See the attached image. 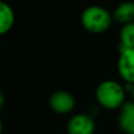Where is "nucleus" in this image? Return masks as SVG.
I'll return each instance as SVG.
<instances>
[{
	"mask_svg": "<svg viewBox=\"0 0 134 134\" xmlns=\"http://www.w3.org/2000/svg\"><path fill=\"white\" fill-rule=\"evenodd\" d=\"M98 104L106 109H119L126 101V92L121 83L115 80H105L99 83L95 91Z\"/></svg>",
	"mask_w": 134,
	"mask_h": 134,
	"instance_id": "nucleus-1",
	"label": "nucleus"
},
{
	"mask_svg": "<svg viewBox=\"0 0 134 134\" xmlns=\"http://www.w3.org/2000/svg\"><path fill=\"white\" fill-rule=\"evenodd\" d=\"M80 20L81 25L86 31L93 34H101L111 27L113 18L105 7L92 5L83 9Z\"/></svg>",
	"mask_w": 134,
	"mask_h": 134,
	"instance_id": "nucleus-2",
	"label": "nucleus"
},
{
	"mask_svg": "<svg viewBox=\"0 0 134 134\" xmlns=\"http://www.w3.org/2000/svg\"><path fill=\"white\" fill-rule=\"evenodd\" d=\"M118 72L121 79L130 85L134 83V48H120Z\"/></svg>",
	"mask_w": 134,
	"mask_h": 134,
	"instance_id": "nucleus-3",
	"label": "nucleus"
},
{
	"mask_svg": "<svg viewBox=\"0 0 134 134\" xmlns=\"http://www.w3.org/2000/svg\"><path fill=\"white\" fill-rule=\"evenodd\" d=\"M66 128L68 134H94L95 122L91 115L79 113L69 119Z\"/></svg>",
	"mask_w": 134,
	"mask_h": 134,
	"instance_id": "nucleus-4",
	"label": "nucleus"
},
{
	"mask_svg": "<svg viewBox=\"0 0 134 134\" xmlns=\"http://www.w3.org/2000/svg\"><path fill=\"white\" fill-rule=\"evenodd\" d=\"M49 107L58 114H67L75 107V99L69 92L57 91L49 97Z\"/></svg>",
	"mask_w": 134,
	"mask_h": 134,
	"instance_id": "nucleus-5",
	"label": "nucleus"
},
{
	"mask_svg": "<svg viewBox=\"0 0 134 134\" xmlns=\"http://www.w3.org/2000/svg\"><path fill=\"white\" fill-rule=\"evenodd\" d=\"M119 127L125 134H134V101H125L120 107Z\"/></svg>",
	"mask_w": 134,
	"mask_h": 134,
	"instance_id": "nucleus-6",
	"label": "nucleus"
},
{
	"mask_svg": "<svg viewBox=\"0 0 134 134\" xmlns=\"http://www.w3.org/2000/svg\"><path fill=\"white\" fill-rule=\"evenodd\" d=\"M112 18L121 25L134 21V1H124L119 4L112 14Z\"/></svg>",
	"mask_w": 134,
	"mask_h": 134,
	"instance_id": "nucleus-7",
	"label": "nucleus"
},
{
	"mask_svg": "<svg viewBox=\"0 0 134 134\" xmlns=\"http://www.w3.org/2000/svg\"><path fill=\"white\" fill-rule=\"evenodd\" d=\"M15 15L14 11L8 4L0 1V35L6 34L14 25Z\"/></svg>",
	"mask_w": 134,
	"mask_h": 134,
	"instance_id": "nucleus-8",
	"label": "nucleus"
},
{
	"mask_svg": "<svg viewBox=\"0 0 134 134\" xmlns=\"http://www.w3.org/2000/svg\"><path fill=\"white\" fill-rule=\"evenodd\" d=\"M120 48H134V21L125 24L121 27Z\"/></svg>",
	"mask_w": 134,
	"mask_h": 134,
	"instance_id": "nucleus-9",
	"label": "nucleus"
},
{
	"mask_svg": "<svg viewBox=\"0 0 134 134\" xmlns=\"http://www.w3.org/2000/svg\"><path fill=\"white\" fill-rule=\"evenodd\" d=\"M4 105H5V97H4V94L0 92V109L4 107Z\"/></svg>",
	"mask_w": 134,
	"mask_h": 134,
	"instance_id": "nucleus-10",
	"label": "nucleus"
},
{
	"mask_svg": "<svg viewBox=\"0 0 134 134\" xmlns=\"http://www.w3.org/2000/svg\"><path fill=\"white\" fill-rule=\"evenodd\" d=\"M131 92H132V98H133V101H134V83L132 85V90H131Z\"/></svg>",
	"mask_w": 134,
	"mask_h": 134,
	"instance_id": "nucleus-11",
	"label": "nucleus"
},
{
	"mask_svg": "<svg viewBox=\"0 0 134 134\" xmlns=\"http://www.w3.org/2000/svg\"><path fill=\"white\" fill-rule=\"evenodd\" d=\"M2 133V121H1V119H0V134Z\"/></svg>",
	"mask_w": 134,
	"mask_h": 134,
	"instance_id": "nucleus-12",
	"label": "nucleus"
}]
</instances>
